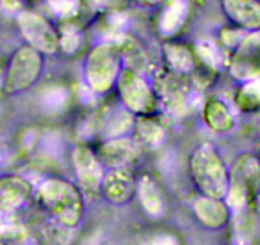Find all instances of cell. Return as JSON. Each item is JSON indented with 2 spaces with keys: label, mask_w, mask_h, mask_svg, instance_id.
<instances>
[{
  "label": "cell",
  "mask_w": 260,
  "mask_h": 245,
  "mask_svg": "<svg viewBox=\"0 0 260 245\" xmlns=\"http://www.w3.org/2000/svg\"><path fill=\"white\" fill-rule=\"evenodd\" d=\"M189 167L192 181L203 196L219 199L227 193L229 171L219 152L211 143L195 148L190 156Z\"/></svg>",
  "instance_id": "1"
},
{
  "label": "cell",
  "mask_w": 260,
  "mask_h": 245,
  "mask_svg": "<svg viewBox=\"0 0 260 245\" xmlns=\"http://www.w3.org/2000/svg\"><path fill=\"white\" fill-rule=\"evenodd\" d=\"M120 73L121 56L117 45L105 42L92 49L84 64V78L93 94H107L117 83Z\"/></svg>",
  "instance_id": "2"
},
{
  "label": "cell",
  "mask_w": 260,
  "mask_h": 245,
  "mask_svg": "<svg viewBox=\"0 0 260 245\" xmlns=\"http://www.w3.org/2000/svg\"><path fill=\"white\" fill-rule=\"evenodd\" d=\"M40 197L62 222L74 225L81 217L82 198L76 187L67 180L49 179L40 187Z\"/></svg>",
  "instance_id": "3"
},
{
  "label": "cell",
  "mask_w": 260,
  "mask_h": 245,
  "mask_svg": "<svg viewBox=\"0 0 260 245\" xmlns=\"http://www.w3.org/2000/svg\"><path fill=\"white\" fill-rule=\"evenodd\" d=\"M44 69V57L31 46L17 50L11 60L6 87L11 94H19L31 88L40 78Z\"/></svg>",
  "instance_id": "4"
},
{
  "label": "cell",
  "mask_w": 260,
  "mask_h": 245,
  "mask_svg": "<svg viewBox=\"0 0 260 245\" xmlns=\"http://www.w3.org/2000/svg\"><path fill=\"white\" fill-rule=\"evenodd\" d=\"M116 86L119 88L120 100L130 112L148 114L153 110V92L142 74L130 69L121 71Z\"/></svg>",
  "instance_id": "5"
},
{
  "label": "cell",
  "mask_w": 260,
  "mask_h": 245,
  "mask_svg": "<svg viewBox=\"0 0 260 245\" xmlns=\"http://www.w3.org/2000/svg\"><path fill=\"white\" fill-rule=\"evenodd\" d=\"M18 26L29 46L41 54L52 55L59 50V35L41 14L24 11L18 16Z\"/></svg>",
  "instance_id": "6"
},
{
  "label": "cell",
  "mask_w": 260,
  "mask_h": 245,
  "mask_svg": "<svg viewBox=\"0 0 260 245\" xmlns=\"http://www.w3.org/2000/svg\"><path fill=\"white\" fill-rule=\"evenodd\" d=\"M231 74L245 82L260 76V31L241 40L231 62Z\"/></svg>",
  "instance_id": "7"
},
{
  "label": "cell",
  "mask_w": 260,
  "mask_h": 245,
  "mask_svg": "<svg viewBox=\"0 0 260 245\" xmlns=\"http://www.w3.org/2000/svg\"><path fill=\"white\" fill-rule=\"evenodd\" d=\"M72 162L74 171L82 186L87 189H96L101 187L105 176L101 161L91 148L78 144L72 151Z\"/></svg>",
  "instance_id": "8"
},
{
  "label": "cell",
  "mask_w": 260,
  "mask_h": 245,
  "mask_svg": "<svg viewBox=\"0 0 260 245\" xmlns=\"http://www.w3.org/2000/svg\"><path fill=\"white\" fill-rule=\"evenodd\" d=\"M158 94L164 107L174 117H182L189 110V92L181 79L175 74L159 77Z\"/></svg>",
  "instance_id": "9"
},
{
  "label": "cell",
  "mask_w": 260,
  "mask_h": 245,
  "mask_svg": "<svg viewBox=\"0 0 260 245\" xmlns=\"http://www.w3.org/2000/svg\"><path fill=\"white\" fill-rule=\"evenodd\" d=\"M141 154V146L136 139L112 138L101 147V159L111 169H121L134 164Z\"/></svg>",
  "instance_id": "10"
},
{
  "label": "cell",
  "mask_w": 260,
  "mask_h": 245,
  "mask_svg": "<svg viewBox=\"0 0 260 245\" xmlns=\"http://www.w3.org/2000/svg\"><path fill=\"white\" fill-rule=\"evenodd\" d=\"M101 188L109 201L115 202V203H124L133 193V175L127 167L112 169L102 179Z\"/></svg>",
  "instance_id": "11"
},
{
  "label": "cell",
  "mask_w": 260,
  "mask_h": 245,
  "mask_svg": "<svg viewBox=\"0 0 260 245\" xmlns=\"http://www.w3.org/2000/svg\"><path fill=\"white\" fill-rule=\"evenodd\" d=\"M229 18L245 28H260V3L257 0H223Z\"/></svg>",
  "instance_id": "12"
},
{
  "label": "cell",
  "mask_w": 260,
  "mask_h": 245,
  "mask_svg": "<svg viewBox=\"0 0 260 245\" xmlns=\"http://www.w3.org/2000/svg\"><path fill=\"white\" fill-rule=\"evenodd\" d=\"M189 12L186 0H171L159 17V31L166 36L177 34L185 23Z\"/></svg>",
  "instance_id": "13"
},
{
  "label": "cell",
  "mask_w": 260,
  "mask_h": 245,
  "mask_svg": "<svg viewBox=\"0 0 260 245\" xmlns=\"http://www.w3.org/2000/svg\"><path fill=\"white\" fill-rule=\"evenodd\" d=\"M203 119L209 129L217 133H226L234 128V117L223 102L211 100L203 107Z\"/></svg>",
  "instance_id": "14"
},
{
  "label": "cell",
  "mask_w": 260,
  "mask_h": 245,
  "mask_svg": "<svg viewBox=\"0 0 260 245\" xmlns=\"http://www.w3.org/2000/svg\"><path fill=\"white\" fill-rule=\"evenodd\" d=\"M133 116L129 110H112L100 119V128L104 132L105 137L120 138L133 128Z\"/></svg>",
  "instance_id": "15"
},
{
  "label": "cell",
  "mask_w": 260,
  "mask_h": 245,
  "mask_svg": "<svg viewBox=\"0 0 260 245\" xmlns=\"http://www.w3.org/2000/svg\"><path fill=\"white\" fill-rule=\"evenodd\" d=\"M139 201L148 213L156 215L161 213L164 208V199H162V192L158 184L153 177L144 175L138 181L137 186Z\"/></svg>",
  "instance_id": "16"
},
{
  "label": "cell",
  "mask_w": 260,
  "mask_h": 245,
  "mask_svg": "<svg viewBox=\"0 0 260 245\" xmlns=\"http://www.w3.org/2000/svg\"><path fill=\"white\" fill-rule=\"evenodd\" d=\"M166 139L164 127L149 117H141L136 122V141L147 148H158Z\"/></svg>",
  "instance_id": "17"
},
{
  "label": "cell",
  "mask_w": 260,
  "mask_h": 245,
  "mask_svg": "<svg viewBox=\"0 0 260 245\" xmlns=\"http://www.w3.org/2000/svg\"><path fill=\"white\" fill-rule=\"evenodd\" d=\"M117 47H119L121 62H124L126 69L139 74H143L147 71L148 59H147L146 52L134 40L121 39V41L119 40Z\"/></svg>",
  "instance_id": "18"
},
{
  "label": "cell",
  "mask_w": 260,
  "mask_h": 245,
  "mask_svg": "<svg viewBox=\"0 0 260 245\" xmlns=\"http://www.w3.org/2000/svg\"><path fill=\"white\" fill-rule=\"evenodd\" d=\"M164 52L170 69L174 73L187 74L194 69V56L184 45L166 44Z\"/></svg>",
  "instance_id": "19"
},
{
  "label": "cell",
  "mask_w": 260,
  "mask_h": 245,
  "mask_svg": "<svg viewBox=\"0 0 260 245\" xmlns=\"http://www.w3.org/2000/svg\"><path fill=\"white\" fill-rule=\"evenodd\" d=\"M195 212L199 219L209 226H218L223 224L227 217L226 208L221 202H218V198L206 196L195 202Z\"/></svg>",
  "instance_id": "20"
},
{
  "label": "cell",
  "mask_w": 260,
  "mask_h": 245,
  "mask_svg": "<svg viewBox=\"0 0 260 245\" xmlns=\"http://www.w3.org/2000/svg\"><path fill=\"white\" fill-rule=\"evenodd\" d=\"M231 174V179L244 182L250 189L257 184L260 176V165L254 156L244 155L236 161Z\"/></svg>",
  "instance_id": "21"
},
{
  "label": "cell",
  "mask_w": 260,
  "mask_h": 245,
  "mask_svg": "<svg viewBox=\"0 0 260 245\" xmlns=\"http://www.w3.org/2000/svg\"><path fill=\"white\" fill-rule=\"evenodd\" d=\"M71 100L69 91L61 84H52L46 87L40 96L42 107L49 112H60L64 110Z\"/></svg>",
  "instance_id": "22"
},
{
  "label": "cell",
  "mask_w": 260,
  "mask_h": 245,
  "mask_svg": "<svg viewBox=\"0 0 260 245\" xmlns=\"http://www.w3.org/2000/svg\"><path fill=\"white\" fill-rule=\"evenodd\" d=\"M197 54L206 66L211 69H221L223 67V51L221 47L211 40H201L197 45Z\"/></svg>",
  "instance_id": "23"
},
{
  "label": "cell",
  "mask_w": 260,
  "mask_h": 245,
  "mask_svg": "<svg viewBox=\"0 0 260 245\" xmlns=\"http://www.w3.org/2000/svg\"><path fill=\"white\" fill-rule=\"evenodd\" d=\"M239 107L245 111L256 109L260 105V77L246 81L236 96Z\"/></svg>",
  "instance_id": "24"
},
{
  "label": "cell",
  "mask_w": 260,
  "mask_h": 245,
  "mask_svg": "<svg viewBox=\"0 0 260 245\" xmlns=\"http://www.w3.org/2000/svg\"><path fill=\"white\" fill-rule=\"evenodd\" d=\"M84 37L81 29L74 26H67L59 35V49L67 55H74L83 47Z\"/></svg>",
  "instance_id": "25"
},
{
  "label": "cell",
  "mask_w": 260,
  "mask_h": 245,
  "mask_svg": "<svg viewBox=\"0 0 260 245\" xmlns=\"http://www.w3.org/2000/svg\"><path fill=\"white\" fill-rule=\"evenodd\" d=\"M47 6L59 18H72L79 11L78 0H49Z\"/></svg>",
  "instance_id": "26"
},
{
  "label": "cell",
  "mask_w": 260,
  "mask_h": 245,
  "mask_svg": "<svg viewBox=\"0 0 260 245\" xmlns=\"http://www.w3.org/2000/svg\"><path fill=\"white\" fill-rule=\"evenodd\" d=\"M42 151L47 156H57L61 152L62 142L57 134H46L42 139Z\"/></svg>",
  "instance_id": "27"
},
{
  "label": "cell",
  "mask_w": 260,
  "mask_h": 245,
  "mask_svg": "<svg viewBox=\"0 0 260 245\" xmlns=\"http://www.w3.org/2000/svg\"><path fill=\"white\" fill-rule=\"evenodd\" d=\"M0 8L8 14H21L24 12V0H0Z\"/></svg>",
  "instance_id": "28"
},
{
  "label": "cell",
  "mask_w": 260,
  "mask_h": 245,
  "mask_svg": "<svg viewBox=\"0 0 260 245\" xmlns=\"http://www.w3.org/2000/svg\"><path fill=\"white\" fill-rule=\"evenodd\" d=\"M221 39L223 41V44L229 45V46H234V45L241 42V40L244 39V35L235 31V29H224L221 34Z\"/></svg>",
  "instance_id": "29"
},
{
  "label": "cell",
  "mask_w": 260,
  "mask_h": 245,
  "mask_svg": "<svg viewBox=\"0 0 260 245\" xmlns=\"http://www.w3.org/2000/svg\"><path fill=\"white\" fill-rule=\"evenodd\" d=\"M91 3L97 9H107L117 6L120 0H91Z\"/></svg>",
  "instance_id": "30"
},
{
  "label": "cell",
  "mask_w": 260,
  "mask_h": 245,
  "mask_svg": "<svg viewBox=\"0 0 260 245\" xmlns=\"http://www.w3.org/2000/svg\"><path fill=\"white\" fill-rule=\"evenodd\" d=\"M148 2H151V3H158L161 0H148Z\"/></svg>",
  "instance_id": "31"
}]
</instances>
